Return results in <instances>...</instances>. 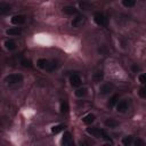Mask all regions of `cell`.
Returning <instances> with one entry per match:
<instances>
[{
    "instance_id": "obj_1",
    "label": "cell",
    "mask_w": 146,
    "mask_h": 146,
    "mask_svg": "<svg viewBox=\"0 0 146 146\" xmlns=\"http://www.w3.org/2000/svg\"><path fill=\"white\" fill-rule=\"evenodd\" d=\"M87 132H88L89 135L94 136V137L103 138V139H105V140L110 141L111 144H113V141H112V139L108 137V135H107L104 130H102V129H99V128H88V129H87Z\"/></svg>"
},
{
    "instance_id": "obj_2",
    "label": "cell",
    "mask_w": 146,
    "mask_h": 146,
    "mask_svg": "<svg viewBox=\"0 0 146 146\" xmlns=\"http://www.w3.org/2000/svg\"><path fill=\"white\" fill-rule=\"evenodd\" d=\"M36 65H38L40 68L46 70V71H49V72L54 71V70L57 67V63H56V62H50V60H48V59H46V58H40V59H38Z\"/></svg>"
},
{
    "instance_id": "obj_3",
    "label": "cell",
    "mask_w": 146,
    "mask_h": 146,
    "mask_svg": "<svg viewBox=\"0 0 146 146\" xmlns=\"http://www.w3.org/2000/svg\"><path fill=\"white\" fill-rule=\"evenodd\" d=\"M94 21L96 22L97 25H100V26H106L107 22H108L107 17L103 13H100V11H96L94 14Z\"/></svg>"
},
{
    "instance_id": "obj_4",
    "label": "cell",
    "mask_w": 146,
    "mask_h": 146,
    "mask_svg": "<svg viewBox=\"0 0 146 146\" xmlns=\"http://www.w3.org/2000/svg\"><path fill=\"white\" fill-rule=\"evenodd\" d=\"M23 76L22 74H9L5 78V82L7 84H16L18 82H22Z\"/></svg>"
},
{
    "instance_id": "obj_5",
    "label": "cell",
    "mask_w": 146,
    "mask_h": 146,
    "mask_svg": "<svg viewBox=\"0 0 146 146\" xmlns=\"http://www.w3.org/2000/svg\"><path fill=\"white\" fill-rule=\"evenodd\" d=\"M84 23H86V17L82 16V15H78L75 18H73V21H72V26L79 29V27H82V26L84 25Z\"/></svg>"
},
{
    "instance_id": "obj_6",
    "label": "cell",
    "mask_w": 146,
    "mask_h": 146,
    "mask_svg": "<svg viewBox=\"0 0 146 146\" xmlns=\"http://www.w3.org/2000/svg\"><path fill=\"white\" fill-rule=\"evenodd\" d=\"M60 144L63 146H71V145H73V138H72V135L68 131H65L64 132Z\"/></svg>"
},
{
    "instance_id": "obj_7",
    "label": "cell",
    "mask_w": 146,
    "mask_h": 146,
    "mask_svg": "<svg viewBox=\"0 0 146 146\" xmlns=\"http://www.w3.org/2000/svg\"><path fill=\"white\" fill-rule=\"evenodd\" d=\"M11 23L15 25H22L25 23V16L24 15H15L11 17Z\"/></svg>"
},
{
    "instance_id": "obj_8",
    "label": "cell",
    "mask_w": 146,
    "mask_h": 146,
    "mask_svg": "<svg viewBox=\"0 0 146 146\" xmlns=\"http://www.w3.org/2000/svg\"><path fill=\"white\" fill-rule=\"evenodd\" d=\"M128 107H129V103L127 102V99H123V100L119 102L117 105H116L117 112H120V113H124L128 110Z\"/></svg>"
},
{
    "instance_id": "obj_9",
    "label": "cell",
    "mask_w": 146,
    "mask_h": 146,
    "mask_svg": "<svg viewBox=\"0 0 146 146\" xmlns=\"http://www.w3.org/2000/svg\"><path fill=\"white\" fill-rule=\"evenodd\" d=\"M113 88H114V87H113L112 83H104V84H102L99 91H100L102 95H106V94H110V92L113 90Z\"/></svg>"
},
{
    "instance_id": "obj_10",
    "label": "cell",
    "mask_w": 146,
    "mask_h": 146,
    "mask_svg": "<svg viewBox=\"0 0 146 146\" xmlns=\"http://www.w3.org/2000/svg\"><path fill=\"white\" fill-rule=\"evenodd\" d=\"M70 82H71V86L79 87V86H81V78L78 74H72L70 76Z\"/></svg>"
},
{
    "instance_id": "obj_11",
    "label": "cell",
    "mask_w": 146,
    "mask_h": 146,
    "mask_svg": "<svg viewBox=\"0 0 146 146\" xmlns=\"http://www.w3.org/2000/svg\"><path fill=\"white\" fill-rule=\"evenodd\" d=\"M10 10H11V8H10V6H9L8 3H6V2H1V3H0V14L6 15V14H8Z\"/></svg>"
},
{
    "instance_id": "obj_12",
    "label": "cell",
    "mask_w": 146,
    "mask_h": 146,
    "mask_svg": "<svg viewBox=\"0 0 146 146\" xmlns=\"http://www.w3.org/2000/svg\"><path fill=\"white\" fill-rule=\"evenodd\" d=\"M63 13H65L66 15H76L78 10L72 6H66V7L63 8Z\"/></svg>"
},
{
    "instance_id": "obj_13",
    "label": "cell",
    "mask_w": 146,
    "mask_h": 146,
    "mask_svg": "<svg viewBox=\"0 0 146 146\" xmlns=\"http://www.w3.org/2000/svg\"><path fill=\"white\" fill-rule=\"evenodd\" d=\"M21 32H22L21 27H11V29H8V30L6 31V33H7L8 35H11V36L18 35V34H21Z\"/></svg>"
},
{
    "instance_id": "obj_14",
    "label": "cell",
    "mask_w": 146,
    "mask_h": 146,
    "mask_svg": "<svg viewBox=\"0 0 146 146\" xmlns=\"http://www.w3.org/2000/svg\"><path fill=\"white\" fill-rule=\"evenodd\" d=\"M117 99H119V95L117 94H115V95H113L111 98H110V100H108V104H107V106L110 107V108H112V107H114V105L116 104V102H117Z\"/></svg>"
},
{
    "instance_id": "obj_15",
    "label": "cell",
    "mask_w": 146,
    "mask_h": 146,
    "mask_svg": "<svg viewBox=\"0 0 146 146\" xmlns=\"http://www.w3.org/2000/svg\"><path fill=\"white\" fill-rule=\"evenodd\" d=\"M105 125L106 127H110V128H115V127L119 125V122L116 120H114V119H107L105 121Z\"/></svg>"
},
{
    "instance_id": "obj_16",
    "label": "cell",
    "mask_w": 146,
    "mask_h": 146,
    "mask_svg": "<svg viewBox=\"0 0 146 146\" xmlns=\"http://www.w3.org/2000/svg\"><path fill=\"white\" fill-rule=\"evenodd\" d=\"M5 47L8 50H14L16 48V43L13 40H7V41H5Z\"/></svg>"
},
{
    "instance_id": "obj_17",
    "label": "cell",
    "mask_w": 146,
    "mask_h": 146,
    "mask_svg": "<svg viewBox=\"0 0 146 146\" xmlns=\"http://www.w3.org/2000/svg\"><path fill=\"white\" fill-rule=\"evenodd\" d=\"M68 110H70V107H68L67 102L63 100V102L60 103V113H62V114H66V113H68Z\"/></svg>"
},
{
    "instance_id": "obj_18",
    "label": "cell",
    "mask_w": 146,
    "mask_h": 146,
    "mask_svg": "<svg viewBox=\"0 0 146 146\" xmlns=\"http://www.w3.org/2000/svg\"><path fill=\"white\" fill-rule=\"evenodd\" d=\"M94 121H95V115L94 114H88V115H86L83 117V122L86 124H91Z\"/></svg>"
},
{
    "instance_id": "obj_19",
    "label": "cell",
    "mask_w": 146,
    "mask_h": 146,
    "mask_svg": "<svg viewBox=\"0 0 146 146\" xmlns=\"http://www.w3.org/2000/svg\"><path fill=\"white\" fill-rule=\"evenodd\" d=\"M64 128H65V125L64 124H57V125H54L52 128H51V132L52 133H59L62 130H64Z\"/></svg>"
},
{
    "instance_id": "obj_20",
    "label": "cell",
    "mask_w": 146,
    "mask_h": 146,
    "mask_svg": "<svg viewBox=\"0 0 146 146\" xmlns=\"http://www.w3.org/2000/svg\"><path fill=\"white\" fill-rule=\"evenodd\" d=\"M92 76H94V80H95L96 82H100V81L103 80V72H102V71H96Z\"/></svg>"
},
{
    "instance_id": "obj_21",
    "label": "cell",
    "mask_w": 146,
    "mask_h": 146,
    "mask_svg": "<svg viewBox=\"0 0 146 146\" xmlns=\"http://www.w3.org/2000/svg\"><path fill=\"white\" fill-rule=\"evenodd\" d=\"M21 64H22L24 67H29V68L33 67V63H32L30 59H27V58H23V59L21 60Z\"/></svg>"
},
{
    "instance_id": "obj_22",
    "label": "cell",
    "mask_w": 146,
    "mask_h": 146,
    "mask_svg": "<svg viewBox=\"0 0 146 146\" xmlns=\"http://www.w3.org/2000/svg\"><path fill=\"white\" fill-rule=\"evenodd\" d=\"M87 95V88H79L76 91H75V96L76 97H83Z\"/></svg>"
},
{
    "instance_id": "obj_23",
    "label": "cell",
    "mask_w": 146,
    "mask_h": 146,
    "mask_svg": "<svg viewBox=\"0 0 146 146\" xmlns=\"http://www.w3.org/2000/svg\"><path fill=\"white\" fill-rule=\"evenodd\" d=\"M122 3L127 8H131L136 5V0H122Z\"/></svg>"
},
{
    "instance_id": "obj_24",
    "label": "cell",
    "mask_w": 146,
    "mask_h": 146,
    "mask_svg": "<svg viewBox=\"0 0 146 146\" xmlns=\"http://www.w3.org/2000/svg\"><path fill=\"white\" fill-rule=\"evenodd\" d=\"M79 6H80V8L83 9V10H89V9L91 8V5H90L89 2H87V1H81V2L79 3Z\"/></svg>"
},
{
    "instance_id": "obj_25",
    "label": "cell",
    "mask_w": 146,
    "mask_h": 146,
    "mask_svg": "<svg viewBox=\"0 0 146 146\" xmlns=\"http://www.w3.org/2000/svg\"><path fill=\"white\" fill-rule=\"evenodd\" d=\"M122 144L124 146H128V145H131L132 144V136H127L122 139Z\"/></svg>"
},
{
    "instance_id": "obj_26",
    "label": "cell",
    "mask_w": 146,
    "mask_h": 146,
    "mask_svg": "<svg viewBox=\"0 0 146 146\" xmlns=\"http://www.w3.org/2000/svg\"><path fill=\"white\" fill-rule=\"evenodd\" d=\"M138 95H139V97H141V98H146V87H141V88H139V90H138Z\"/></svg>"
},
{
    "instance_id": "obj_27",
    "label": "cell",
    "mask_w": 146,
    "mask_h": 146,
    "mask_svg": "<svg viewBox=\"0 0 146 146\" xmlns=\"http://www.w3.org/2000/svg\"><path fill=\"white\" fill-rule=\"evenodd\" d=\"M138 80H139V82H140L141 84H146V73L140 74L139 78H138Z\"/></svg>"
},
{
    "instance_id": "obj_28",
    "label": "cell",
    "mask_w": 146,
    "mask_h": 146,
    "mask_svg": "<svg viewBox=\"0 0 146 146\" xmlns=\"http://www.w3.org/2000/svg\"><path fill=\"white\" fill-rule=\"evenodd\" d=\"M133 144H135L136 146H145V141L141 140V139H139V138H137V139L133 141Z\"/></svg>"
},
{
    "instance_id": "obj_29",
    "label": "cell",
    "mask_w": 146,
    "mask_h": 146,
    "mask_svg": "<svg viewBox=\"0 0 146 146\" xmlns=\"http://www.w3.org/2000/svg\"><path fill=\"white\" fill-rule=\"evenodd\" d=\"M132 70H133V71H137V70H138V66L133 65V66H132Z\"/></svg>"
}]
</instances>
